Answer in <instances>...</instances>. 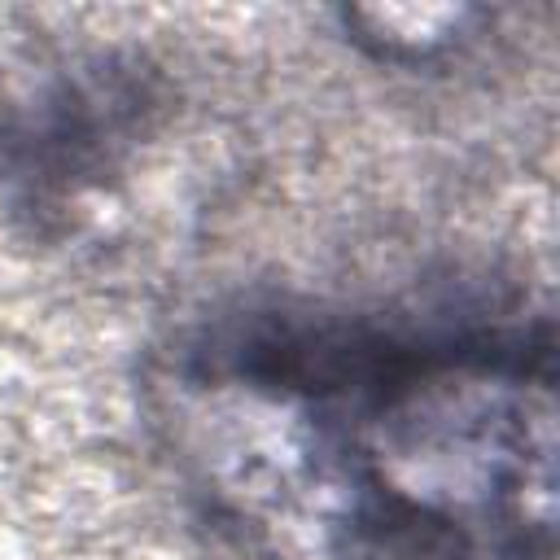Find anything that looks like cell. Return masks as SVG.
<instances>
[{"instance_id": "7a4b0ae2", "label": "cell", "mask_w": 560, "mask_h": 560, "mask_svg": "<svg viewBox=\"0 0 560 560\" xmlns=\"http://www.w3.org/2000/svg\"><path fill=\"white\" fill-rule=\"evenodd\" d=\"M153 92L136 70L105 57L57 66L18 88L0 109V192L44 223L66 214L88 188L122 171L127 149L149 131Z\"/></svg>"}, {"instance_id": "6da1fadb", "label": "cell", "mask_w": 560, "mask_h": 560, "mask_svg": "<svg viewBox=\"0 0 560 560\" xmlns=\"http://www.w3.org/2000/svg\"><path fill=\"white\" fill-rule=\"evenodd\" d=\"M179 385L284 416L324 560H551L547 319L245 306Z\"/></svg>"}]
</instances>
